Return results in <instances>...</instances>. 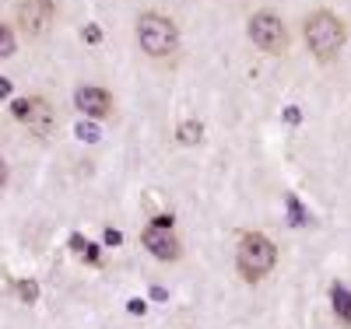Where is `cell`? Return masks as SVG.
Returning <instances> with one entry per match:
<instances>
[{"instance_id":"5b68a950","label":"cell","mask_w":351,"mask_h":329,"mask_svg":"<svg viewBox=\"0 0 351 329\" xmlns=\"http://www.w3.org/2000/svg\"><path fill=\"white\" fill-rule=\"evenodd\" d=\"M11 112H14V119H21V123L32 130L36 137H49V133L56 130V119H53V109H49L46 98H18V102L11 105Z\"/></svg>"},{"instance_id":"8fae6325","label":"cell","mask_w":351,"mask_h":329,"mask_svg":"<svg viewBox=\"0 0 351 329\" xmlns=\"http://www.w3.org/2000/svg\"><path fill=\"white\" fill-rule=\"evenodd\" d=\"M0 56H14V36L4 21H0Z\"/></svg>"},{"instance_id":"e0dca14e","label":"cell","mask_w":351,"mask_h":329,"mask_svg":"<svg viewBox=\"0 0 351 329\" xmlns=\"http://www.w3.org/2000/svg\"><path fill=\"white\" fill-rule=\"evenodd\" d=\"M8 95H11V81L0 77V98H8Z\"/></svg>"},{"instance_id":"ba28073f","label":"cell","mask_w":351,"mask_h":329,"mask_svg":"<svg viewBox=\"0 0 351 329\" xmlns=\"http://www.w3.org/2000/svg\"><path fill=\"white\" fill-rule=\"evenodd\" d=\"M74 102H77V109L84 116H92V119H106L112 112V95L102 92V88H77Z\"/></svg>"},{"instance_id":"ac0fdd59","label":"cell","mask_w":351,"mask_h":329,"mask_svg":"<svg viewBox=\"0 0 351 329\" xmlns=\"http://www.w3.org/2000/svg\"><path fill=\"white\" fill-rule=\"evenodd\" d=\"M130 312L134 315H144V302H141V298H134V302H130Z\"/></svg>"},{"instance_id":"5bb4252c","label":"cell","mask_w":351,"mask_h":329,"mask_svg":"<svg viewBox=\"0 0 351 329\" xmlns=\"http://www.w3.org/2000/svg\"><path fill=\"white\" fill-rule=\"evenodd\" d=\"M84 39H88V42H99V39H102V32H99L95 25H88V28H84Z\"/></svg>"},{"instance_id":"7a4b0ae2","label":"cell","mask_w":351,"mask_h":329,"mask_svg":"<svg viewBox=\"0 0 351 329\" xmlns=\"http://www.w3.org/2000/svg\"><path fill=\"white\" fill-rule=\"evenodd\" d=\"M274 263H278V249L267 235H260V231H250L243 235V242H239V252H236V266H239V274L246 280H260V277H267L274 270Z\"/></svg>"},{"instance_id":"9a60e30c","label":"cell","mask_w":351,"mask_h":329,"mask_svg":"<svg viewBox=\"0 0 351 329\" xmlns=\"http://www.w3.org/2000/svg\"><path fill=\"white\" fill-rule=\"evenodd\" d=\"M120 242H123L120 231H112V228H109V231H106V246H120Z\"/></svg>"},{"instance_id":"3957f363","label":"cell","mask_w":351,"mask_h":329,"mask_svg":"<svg viewBox=\"0 0 351 329\" xmlns=\"http://www.w3.org/2000/svg\"><path fill=\"white\" fill-rule=\"evenodd\" d=\"M137 42L148 56H169V53H176V46H180V32H176L172 18L148 11V14L137 18Z\"/></svg>"},{"instance_id":"9c48e42d","label":"cell","mask_w":351,"mask_h":329,"mask_svg":"<svg viewBox=\"0 0 351 329\" xmlns=\"http://www.w3.org/2000/svg\"><path fill=\"white\" fill-rule=\"evenodd\" d=\"M334 312H337L341 322L351 326V294H348L344 287H334Z\"/></svg>"},{"instance_id":"4fadbf2b","label":"cell","mask_w":351,"mask_h":329,"mask_svg":"<svg viewBox=\"0 0 351 329\" xmlns=\"http://www.w3.org/2000/svg\"><path fill=\"white\" fill-rule=\"evenodd\" d=\"M77 137H81V140H99V130H95L92 123H81V127H77Z\"/></svg>"},{"instance_id":"7c38bea8","label":"cell","mask_w":351,"mask_h":329,"mask_svg":"<svg viewBox=\"0 0 351 329\" xmlns=\"http://www.w3.org/2000/svg\"><path fill=\"white\" fill-rule=\"evenodd\" d=\"M18 294L25 298L28 305H32L36 298H39V284H36V280H21V284H18Z\"/></svg>"},{"instance_id":"d6986e66","label":"cell","mask_w":351,"mask_h":329,"mask_svg":"<svg viewBox=\"0 0 351 329\" xmlns=\"http://www.w3.org/2000/svg\"><path fill=\"white\" fill-rule=\"evenodd\" d=\"M4 183H8V161L0 158V186H4Z\"/></svg>"},{"instance_id":"2e32d148","label":"cell","mask_w":351,"mask_h":329,"mask_svg":"<svg viewBox=\"0 0 351 329\" xmlns=\"http://www.w3.org/2000/svg\"><path fill=\"white\" fill-rule=\"evenodd\" d=\"M152 224H155V228H172V218H165V214H158V218H155Z\"/></svg>"},{"instance_id":"277c9868","label":"cell","mask_w":351,"mask_h":329,"mask_svg":"<svg viewBox=\"0 0 351 329\" xmlns=\"http://www.w3.org/2000/svg\"><path fill=\"white\" fill-rule=\"evenodd\" d=\"M250 39L253 46H260L263 53H271V56H281L288 49V32H285V21L271 11H260L250 18Z\"/></svg>"},{"instance_id":"52a82bcc","label":"cell","mask_w":351,"mask_h":329,"mask_svg":"<svg viewBox=\"0 0 351 329\" xmlns=\"http://www.w3.org/2000/svg\"><path fill=\"white\" fill-rule=\"evenodd\" d=\"M141 242H144V249H148L155 259H162V263H169V259H180V242H176V235L169 231V228H148L141 235Z\"/></svg>"},{"instance_id":"30bf717a","label":"cell","mask_w":351,"mask_h":329,"mask_svg":"<svg viewBox=\"0 0 351 329\" xmlns=\"http://www.w3.org/2000/svg\"><path fill=\"white\" fill-rule=\"evenodd\" d=\"M200 137H204V127L193 123V119H186L180 127V144H200Z\"/></svg>"},{"instance_id":"8992f818","label":"cell","mask_w":351,"mask_h":329,"mask_svg":"<svg viewBox=\"0 0 351 329\" xmlns=\"http://www.w3.org/2000/svg\"><path fill=\"white\" fill-rule=\"evenodd\" d=\"M53 0H21V8H18V25H21V32L25 36H43L46 28L53 25Z\"/></svg>"},{"instance_id":"6da1fadb","label":"cell","mask_w":351,"mask_h":329,"mask_svg":"<svg viewBox=\"0 0 351 329\" xmlns=\"http://www.w3.org/2000/svg\"><path fill=\"white\" fill-rule=\"evenodd\" d=\"M306 42H309V53L319 60V64H327L334 60L344 46V25L337 14L330 11H316L306 18Z\"/></svg>"}]
</instances>
